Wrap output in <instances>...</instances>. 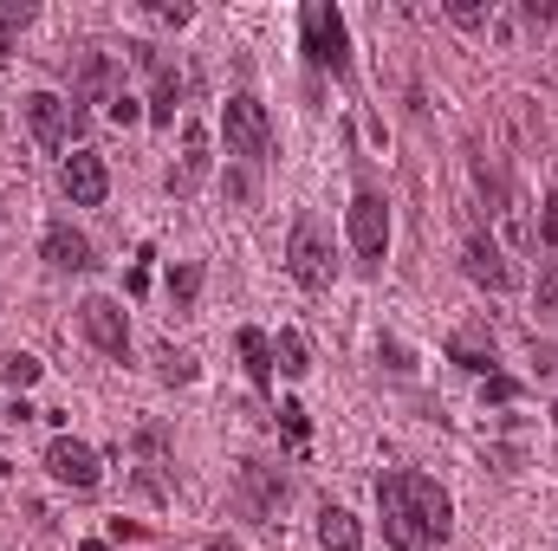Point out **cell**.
I'll use <instances>...</instances> for the list:
<instances>
[{
    "label": "cell",
    "mask_w": 558,
    "mask_h": 551,
    "mask_svg": "<svg viewBox=\"0 0 558 551\" xmlns=\"http://www.w3.org/2000/svg\"><path fill=\"white\" fill-rule=\"evenodd\" d=\"M299 33H305L312 65H325V72H351V33H344V13H338V7L312 0V7L299 13Z\"/></svg>",
    "instance_id": "obj_1"
},
{
    "label": "cell",
    "mask_w": 558,
    "mask_h": 551,
    "mask_svg": "<svg viewBox=\"0 0 558 551\" xmlns=\"http://www.w3.org/2000/svg\"><path fill=\"white\" fill-rule=\"evenodd\" d=\"M286 273L299 279L305 292H325V285H331V247H325L318 215H299V221H292V241H286Z\"/></svg>",
    "instance_id": "obj_2"
},
{
    "label": "cell",
    "mask_w": 558,
    "mask_h": 551,
    "mask_svg": "<svg viewBox=\"0 0 558 551\" xmlns=\"http://www.w3.org/2000/svg\"><path fill=\"white\" fill-rule=\"evenodd\" d=\"M377 506H384V539H390V551H428L435 546V539L422 532L410 493H403V474H384V480H377Z\"/></svg>",
    "instance_id": "obj_3"
},
{
    "label": "cell",
    "mask_w": 558,
    "mask_h": 551,
    "mask_svg": "<svg viewBox=\"0 0 558 551\" xmlns=\"http://www.w3.org/2000/svg\"><path fill=\"white\" fill-rule=\"evenodd\" d=\"M221 124H228V149H234V156H247V162L274 156V124H267V105H260V98H247V91L228 98Z\"/></svg>",
    "instance_id": "obj_4"
},
{
    "label": "cell",
    "mask_w": 558,
    "mask_h": 551,
    "mask_svg": "<svg viewBox=\"0 0 558 551\" xmlns=\"http://www.w3.org/2000/svg\"><path fill=\"white\" fill-rule=\"evenodd\" d=\"M351 247L364 254V267H384V254H390V208L377 188L351 195Z\"/></svg>",
    "instance_id": "obj_5"
},
{
    "label": "cell",
    "mask_w": 558,
    "mask_h": 551,
    "mask_svg": "<svg viewBox=\"0 0 558 551\" xmlns=\"http://www.w3.org/2000/svg\"><path fill=\"white\" fill-rule=\"evenodd\" d=\"M78 331H85L105 357H118V364L131 357V318H124V305H118V298H105V292H98V298H85V305H78Z\"/></svg>",
    "instance_id": "obj_6"
},
{
    "label": "cell",
    "mask_w": 558,
    "mask_h": 551,
    "mask_svg": "<svg viewBox=\"0 0 558 551\" xmlns=\"http://www.w3.org/2000/svg\"><path fill=\"white\" fill-rule=\"evenodd\" d=\"M46 474H52L59 487H78V493H92V487L105 480V467H98V454H92L85 441H72V434H59V441L46 448Z\"/></svg>",
    "instance_id": "obj_7"
},
{
    "label": "cell",
    "mask_w": 558,
    "mask_h": 551,
    "mask_svg": "<svg viewBox=\"0 0 558 551\" xmlns=\"http://www.w3.org/2000/svg\"><path fill=\"white\" fill-rule=\"evenodd\" d=\"M403 493H410V506H416L422 532L441 546V539L454 532V500H448V487H435L428 474H403Z\"/></svg>",
    "instance_id": "obj_8"
},
{
    "label": "cell",
    "mask_w": 558,
    "mask_h": 551,
    "mask_svg": "<svg viewBox=\"0 0 558 551\" xmlns=\"http://www.w3.org/2000/svg\"><path fill=\"white\" fill-rule=\"evenodd\" d=\"M65 195H72L78 208H98V201L111 195V169H105L98 149H72V156H65Z\"/></svg>",
    "instance_id": "obj_9"
},
{
    "label": "cell",
    "mask_w": 558,
    "mask_h": 551,
    "mask_svg": "<svg viewBox=\"0 0 558 551\" xmlns=\"http://www.w3.org/2000/svg\"><path fill=\"white\" fill-rule=\"evenodd\" d=\"M461 273L474 279V285H487V292H513V285H520V273L507 267V254H500L494 241H481V234L461 247Z\"/></svg>",
    "instance_id": "obj_10"
},
{
    "label": "cell",
    "mask_w": 558,
    "mask_h": 551,
    "mask_svg": "<svg viewBox=\"0 0 558 551\" xmlns=\"http://www.w3.org/2000/svg\"><path fill=\"white\" fill-rule=\"evenodd\" d=\"M26 124H33V137L46 143V149H65V137H72V105L65 98H52V91H33L26 98Z\"/></svg>",
    "instance_id": "obj_11"
},
{
    "label": "cell",
    "mask_w": 558,
    "mask_h": 551,
    "mask_svg": "<svg viewBox=\"0 0 558 551\" xmlns=\"http://www.w3.org/2000/svg\"><path fill=\"white\" fill-rule=\"evenodd\" d=\"M46 267H59V273H92V241H85L72 221H52V228H46Z\"/></svg>",
    "instance_id": "obj_12"
},
{
    "label": "cell",
    "mask_w": 558,
    "mask_h": 551,
    "mask_svg": "<svg viewBox=\"0 0 558 551\" xmlns=\"http://www.w3.org/2000/svg\"><path fill=\"white\" fill-rule=\"evenodd\" d=\"M202 175H208V131L189 124V131H182V169H169V188L189 195V188H202Z\"/></svg>",
    "instance_id": "obj_13"
},
{
    "label": "cell",
    "mask_w": 558,
    "mask_h": 551,
    "mask_svg": "<svg viewBox=\"0 0 558 551\" xmlns=\"http://www.w3.org/2000/svg\"><path fill=\"white\" fill-rule=\"evenodd\" d=\"M131 52H137L143 65L156 72V91H149V124H175V98H182V85H175V72H169V65H162V59H156L149 46H131Z\"/></svg>",
    "instance_id": "obj_14"
},
{
    "label": "cell",
    "mask_w": 558,
    "mask_h": 551,
    "mask_svg": "<svg viewBox=\"0 0 558 551\" xmlns=\"http://www.w3.org/2000/svg\"><path fill=\"white\" fill-rule=\"evenodd\" d=\"M234 351H241V364H247V383H254V390H267V383H274V338H267V331H254V325H241Z\"/></svg>",
    "instance_id": "obj_15"
},
{
    "label": "cell",
    "mask_w": 558,
    "mask_h": 551,
    "mask_svg": "<svg viewBox=\"0 0 558 551\" xmlns=\"http://www.w3.org/2000/svg\"><path fill=\"white\" fill-rule=\"evenodd\" d=\"M241 487H247V500H254V513H260V519H274L279 506H286V480H279L274 467H260V461H247V467H241Z\"/></svg>",
    "instance_id": "obj_16"
},
{
    "label": "cell",
    "mask_w": 558,
    "mask_h": 551,
    "mask_svg": "<svg viewBox=\"0 0 558 551\" xmlns=\"http://www.w3.org/2000/svg\"><path fill=\"white\" fill-rule=\"evenodd\" d=\"M448 357H454L461 370H487V364H494V331H487V325H461V331L448 338Z\"/></svg>",
    "instance_id": "obj_17"
},
{
    "label": "cell",
    "mask_w": 558,
    "mask_h": 551,
    "mask_svg": "<svg viewBox=\"0 0 558 551\" xmlns=\"http://www.w3.org/2000/svg\"><path fill=\"white\" fill-rule=\"evenodd\" d=\"M318 546L325 551H364V526H357L344 506H325V513H318Z\"/></svg>",
    "instance_id": "obj_18"
},
{
    "label": "cell",
    "mask_w": 558,
    "mask_h": 551,
    "mask_svg": "<svg viewBox=\"0 0 558 551\" xmlns=\"http://www.w3.org/2000/svg\"><path fill=\"white\" fill-rule=\"evenodd\" d=\"M274 364L286 370V377H305V370H312V364H305V338H299V331H279Z\"/></svg>",
    "instance_id": "obj_19"
},
{
    "label": "cell",
    "mask_w": 558,
    "mask_h": 551,
    "mask_svg": "<svg viewBox=\"0 0 558 551\" xmlns=\"http://www.w3.org/2000/svg\"><path fill=\"white\" fill-rule=\"evenodd\" d=\"M195 292H202V267H195V260L169 267V298H175V305H195Z\"/></svg>",
    "instance_id": "obj_20"
},
{
    "label": "cell",
    "mask_w": 558,
    "mask_h": 551,
    "mask_svg": "<svg viewBox=\"0 0 558 551\" xmlns=\"http://www.w3.org/2000/svg\"><path fill=\"white\" fill-rule=\"evenodd\" d=\"M0 377H7L13 390H26V383H39V357H26V351H13V357H0Z\"/></svg>",
    "instance_id": "obj_21"
},
{
    "label": "cell",
    "mask_w": 558,
    "mask_h": 551,
    "mask_svg": "<svg viewBox=\"0 0 558 551\" xmlns=\"http://www.w3.org/2000/svg\"><path fill=\"white\" fill-rule=\"evenodd\" d=\"M448 20H454V26H487V20H494V0H487V7H481V0H448Z\"/></svg>",
    "instance_id": "obj_22"
},
{
    "label": "cell",
    "mask_w": 558,
    "mask_h": 551,
    "mask_svg": "<svg viewBox=\"0 0 558 551\" xmlns=\"http://www.w3.org/2000/svg\"><path fill=\"white\" fill-rule=\"evenodd\" d=\"M162 377H169V383H195V357H175V351H162Z\"/></svg>",
    "instance_id": "obj_23"
},
{
    "label": "cell",
    "mask_w": 558,
    "mask_h": 551,
    "mask_svg": "<svg viewBox=\"0 0 558 551\" xmlns=\"http://www.w3.org/2000/svg\"><path fill=\"white\" fill-rule=\"evenodd\" d=\"M487 403H520V383L513 377H487Z\"/></svg>",
    "instance_id": "obj_24"
},
{
    "label": "cell",
    "mask_w": 558,
    "mask_h": 551,
    "mask_svg": "<svg viewBox=\"0 0 558 551\" xmlns=\"http://www.w3.org/2000/svg\"><path fill=\"white\" fill-rule=\"evenodd\" d=\"M143 111H137V98H131V91H118V98H111V124H137Z\"/></svg>",
    "instance_id": "obj_25"
},
{
    "label": "cell",
    "mask_w": 558,
    "mask_h": 551,
    "mask_svg": "<svg viewBox=\"0 0 558 551\" xmlns=\"http://www.w3.org/2000/svg\"><path fill=\"white\" fill-rule=\"evenodd\" d=\"M0 20H7V33H13V26L33 20V7H26V0H0Z\"/></svg>",
    "instance_id": "obj_26"
},
{
    "label": "cell",
    "mask_w": 558,
    "mask_h": 551,
    "mask_svg": "<svg viewBox=\"0 0 558 551\" xmlns=\"http://www.w3.org/2000/svg\"><path fill=\"white\" fill-rule=\"evenodd\" d=\"M526 20H533V26H553V20H558V0H526Z\"/></svg>",
    "instance_id": "obj_27"
},
{
    "label": "cell",
    "mask_w": 558,
    "mask_h": 551,
    "mask_svg": "<svg viewBox=\"0 0 558 551\" xmlns=\"http://www.w3.org/2000/svg\"><path fill=\"white\" fill-rule=\"evenodd\" d=\"M156 13H162L169 26H189V20H195V7H175V0H156Z\"/></svg>",
    "instance_id": "obj_28"
},
{
    "label": "cell",
    "mask_w": 558,
    "mask_h": 551,
    "mask_svg": "<svg viewBox=\"0 0 558 551\" xmlns=\"http://www.w3.org/2000/svg\"><path fill=\"white\" fill-rule=\"evenodd\" d=\"M384 357H390V370H397V377H410V370H416V364H410V351H403V344H397V338H390V344H384Z\"/></svg>",
    "instance_id": "obj_29"
},
{
    "label": "cell",
    "mask_w": 558,
    "mask_h": 551,
    "mask_svg": "<svg viewBox=\"0 0 558 551\" xmlns=\"http://www.w3.org/2000/svg\"><path fill=\"white\" fill-rule=\"evenodd\" d=\"M539 241H546V247L558 241V201H546V208H539Z\"/></svg>",
    "instance_id": "obj_30"
},
{
    "label": "cell",
    "mask_w": 558,
    "mask_h": 551,
    "mask_svg": "<svg viewBox=\"0 0 558 551\" xmlns=\"http://www.w3.org/2000/svg\"><path fill=\"white\" fill-rule=\"evenodd\" d=\"M539 305H546V311H558V273H553V267L539 273Z\"/></svg>",
    "instance_id": "obj_31"
},
{
    "label": "cell",
    "mask_w": 558,
    "mask_h": 551,
    "mask_svg": "<svg viewBox=\"0 0 558 551\" xmlns=\"http://www.w3.org/2000/svg\"><path fill=\"white\" fill-rule=\"evenodd\" d=\"M279 415H286V434L299 441V434H305V409H299V403H286V409H279Z\"/></svg>",
    "instance_id": "obj_32"
},
{
    "label": "cell",
    "mask_w": 558,
    "mask_h": 551,
    "mask_svg": "<svg viewBox=\"0 0 558 551\" xmlns=\"http://www.w3.org/2000/svg\"><path fill=\"white\" fill-rule=\"evenodd\" d=\"M7 52H13V33H7V20H0V65H7Z\"/></svg>",
    "instance_id": "obj_33"
},
{
    "label": "cell",
    "mask_w": 558,
    "mask_h": 551,
    "mask_svg": "<svg viewBox=\"0 0 558 551\" xmlns=\"http://www.w3.org/2000/svg\"><path fill=\"white\" fill-rule=\"evenodd\" d=\"M208 551H234V546H228V539H215V546H208Z\"/></svg>",
    "instance_id": "obj_34"
},
{
    "label": "cell",
    "mask_w": 558,
    "mask_h": 551,
    "mask_svg": "<svg viewBox=\"0 0 558 551\" xmlns=\"http://www.w3.org/2000/svg\"><path fill=\"white\" fill-rule=\"evenodd\" d=\"M553 421H558V403H553Z\"/></svg>",
    "instance_id": "obj_35"
},
{
    "label": "cell",
    "mask_w": 558,
    "mask_h": 551,
    "mask_svg": "<svg viewBox=\"0 0 558 551\" xmlns=\"http://www.w3.org/2000/svg\"><path fill=\"white\" fill-rule=\"evenodd\" d=\"M0 474H7V461H0Z\"/></svg>",
    "instance_id": "obj_36"
}]
</instances>
